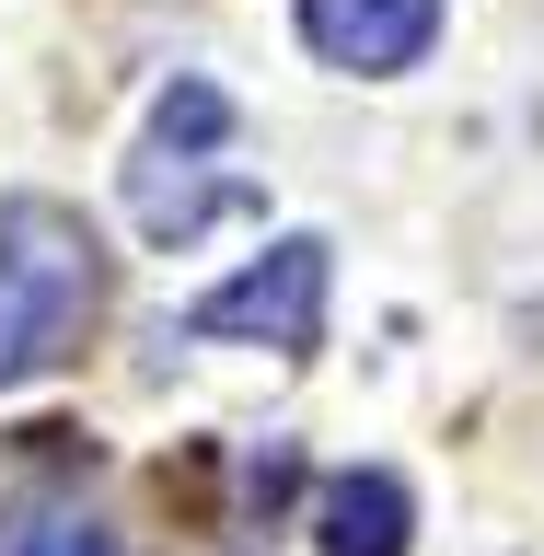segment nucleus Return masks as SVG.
Here are the masks:
<instances>
[{
  "label": "nucleus",
  "mask_w": 544,
  "mask_h": 556,
  "mask_svg": "<svg viewBox=\"0 0 544 556\" xmlns=\"http://www.w3.org/2000/svg\"><path fill=\"white\" fill-rule=\"evenodd\" d=\"M417 510H406V476H382V464H359V476L325 486V556H406Z\"/></svg>",
  "instance_id": "39448f33"
},
{
  "label": "nucleus",
  "mask_w": 544,
  "mask_h": 556,
  "mask_svg": "<svg viewBox=\"0 0 544 556\" xmlns=\"http://www.w3.org/2000/svg\"><path fill=\"white\" fill-rule=\"evenodd\" d=\"M128 208H139L151 243H198L208 220L255 208V186H243V174H198V151H139L128 163Z\"/></svg>",
  "instance_id": "20e7f679"
},
{
  "label": "nucleus",
  "mask_w": 544,
  "mask_h": 556,
  "mask_svg": "<svg viewBox=\"0 0 544 556\" xmlns=\"http://www.w3.org/2000/svg\"><path fill=\"white\" fill-rule=\"evenodd\" d=\"M93 232H81V208L59 198H12L0 208V394L35 371H59L81 325H93Z\"/></svg>",
  "instance_id": "f257e3e1"
},
{
  "label": "nucleus",
  "mask_w": 544,
  "mask_h": 556,
  "mask_svg": "<svg viewBox=\"0 0 544 556\" xmlns=\"http://www.w3.org/2000/svg\"><path fill=\"white\" fill-rule=\"evenodd\" d=\"M186 325H198V337H232V348H290V359H302V348L325 337V243H313V232H278L243 278L198 290Z\"/></svg>",
  "instance_id": "f03ea898"
},
{
  "label": "nucleus",
  "mask_w": 544,
  "mask_h": 556,
  "mask_svg": "<svg viewBox=\"0 0 544 556\" xmlns=\"http://www.w3.org/2000/svg\"><path fill=\"white\" fill-rule=\"evenodd\" d=\"M220 128H232V104H220V81H174V93L151 104V151H208Z\"/></svg>",
  "instance_id": "0eeeda50"
},
{
  "label": "nucleus",
  "mask_w": 544,
  "mask_h": 556,
  "mask_svg": "<svg viewBox=\"0 0 544 556\" xmlns=\"http://www.w3.org/2000/svg\"><path fill=\"white\" fill-rule=\"evenodd\" d=\"M429 35H441V0H302V47L325 70H359V81L417 70Z\"/></svg>",
  "instance_id": "7ed1b4c3"
},
{
  "label": "nucleus",
  "mask_w": 544,
  "mask_h": 556,
  "mask_svg": "<svg viewBox=\"0 0 544 556\" xmlns=\"http://www.w3.org/2000/svg\"><path fill=\"white\" fill-rule=\"evenodd\" d=\"M0 556H128V545H116L93 510H59V498H35V510H0Z\"/></svg>",
  "instance_id": "423d86ee"
}]
</instances>
